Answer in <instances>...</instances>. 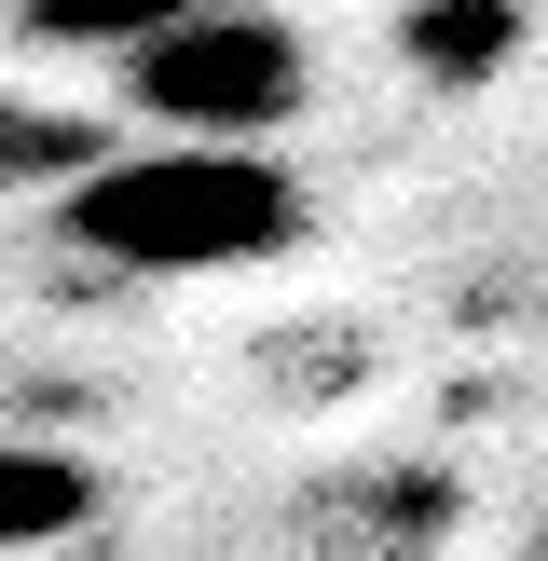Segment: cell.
<instances>
[{
    "instance_id": "obj_1",
    "label": "cell",
    "mask_w": 548,
    "mask_h": 561,
    "mask_svg": "<svg viewBox=\"0 0 548 561\" xmlns=\"http://www.w3.org/2000/svg\"><path fill=\"white\" fill-rule=\"evenodd\" d=\"M55 233L110 274H261L316 247V192L288 179V151H164L151 137L55 192Z\"/></svg>"
},
{
    "instance_id": "obj_2",
    "label": "cell",
    "mask_w": 548,
    "mask_h": 561,
    "mask_svg": "<svg viewBox=\"0 0 548 561\" xmlns=\"http://www.w3.org/2000/svg\"><path fill=\"white\" fill-rule=\"evenodd\" d=\"M124 110L164 151H274V137L316 110V42H301L274 0H192L151 55H124Z\"/></svg>"
},
{
    "instance_id": "obj_3",
    "label": "cell",
    "mask_w": 548,
    "mask_h": 561,
    "mask_svg": "<svg viewBox=\"0 0 548 561\" xmlns=\"http://www.w3.org/2000/svg\"><path fill=\"white\" fill-rule=\"evenodd\" d=\"M438 535H453V493L411 466H356L301 507V561H425Z\"/></svg>"
},
{
    "instance_id": "obj_4",
    "label": "cell",
    "mask_w": 548,
    "mask_h": 561,
    "mask_svg": "<svg viewBox=\"0 0 548 561\" xmlns=\"http://www.w3.org/2000/svg\"><path fill=\"white\" fill-rule=\"evenodd\" d=\"M96 520V466L55 438H0V548H69Z\"/></svg>"
},
{
    "instance_id": "obj_5",
    "label": "cell",
    "mask_w": 548,
    "mask_h": 561,
    "mask_svg": "<svg viewBox=\"0 0 548 561\" xmlns=\"http://www.w3.org/2000/svg\"><path fill=\"white\" fill-rule=\"evenodd\" d=\"M179 14H192V0H14V42L27 55H96V69H124V55H151Z\"/></svg>"
},
{
    "instance_id": "obj_6",
    "label": "cell",
    "mask_w": 548,
    "mask_h": 561,
    "mask_svg": "<svg viewBox=\"0 0 548 561\" xmlns=\"http://www.w3.org/2000/svg\"><path fill=\"white\" fill-rule=\"evenodd\" d=\"M507 42H521V0H411L398 14V55L438 69V82H480Z\"/></svg>"
},
{
    "instance_id": "obj_7",
    "label": "cell",
    "mask_w": 548,
    "mask_h": 561,
    "mask_svg": "<svg viewBox=\"0 0 548 561\" xmlns=\"http://www.w3.org/2000/svg\"><path fill=\"white\" fill-rule=\"evenodd\" d=\"M110 164V124L96 110H0V179H96Z\"/></svg>"
}]
</instances>
